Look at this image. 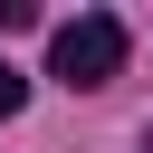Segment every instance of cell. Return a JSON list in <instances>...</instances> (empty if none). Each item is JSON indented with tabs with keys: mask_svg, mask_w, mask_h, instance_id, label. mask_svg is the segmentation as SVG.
Here are the masks:
<instances>
[{
	"mask_svg": "<svg viewBox=\"0 0 153 153\" xmlns=\"http://www.w3.org/2000/svg\"><path fill=\"white\" fill-rule=\"evenodd\" d=\"M124 48H134V38H124V19H115V10H76V19L48 38V76H57V86H76V96H96V86H115V76H124Z\"/></svg>",
	"mask_w": 153,
	"mask_h": 153,
	"instance_id": "obj_1",
	"label": "cell"
},
{
	"mask_svg": "<svg viewBox=\"0 0 153 153\" xmlns=\"http://www.w3.org/2000/svg\"><path fill=\"white\" fill-rule=\"evenodd\" d=\"M29 105V76H10V57H0V115H19Z\"/></svg>",
	"mask_w": 153,
	"mask_h": 153,
	"instance_id": "obj_2",
	"label": "cell"
},
{
	"mask_svg": "<svg viewBox=\"0 0 153 153\" xmlns=\"http://www.w3.org/2000/svg\"><path fill=\"white\" fill-rule=\"evenodd\" d=\"M10 29H38V10H29V0H0V38H10Z\"/></svg>",
	"mask_w": 153,
	"mask_h": 153,
	"instance_id": "obj_3",
	"label": "cell"
}]
</instances>
